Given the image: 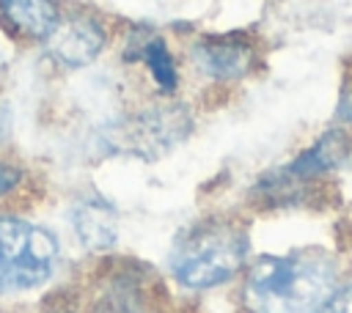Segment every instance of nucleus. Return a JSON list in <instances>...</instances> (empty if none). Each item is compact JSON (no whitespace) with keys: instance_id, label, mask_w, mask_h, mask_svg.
<instances>
[{"instance_id":"nucleus-4","label":"nucleus","mask_w":352,"mask_h":313,"mask_svg":"<svg viewBox=\"0 0 352 313\" xmlns=\"http://www.w3.org/2000/svg\"><path fill=\"white\" fill-rule=\"evenodd\" d=\"M190 126L192 124L187 113L176 107H157V110L140 113L138 118L126 124V132L121 135L126 146H121V151L140 154V156H157L160 151H168L173 143H179L190 132Z\"/></svg>"},{"instance_id":"nucleus-6","label":"nucleus","mask_w":352,"mask_h":313,"mask_svg":"<svg viewBox=\"0 0 352 313\" xmlns=\"http://www.w3.org/2000/svg\"><path fill=\"white\" fill-rule=\"evenodd\" d=\"M47 47L63 66H85L102 52L104 30L88 14H69L60 16L55 30L47 36Z\"/></svg>"},{"instance_id":"nucleus-3","label":"nucleus","mask_w":352,"mask_h":313,"mask_svg":"<svg viewBox=\"0 0 352 313\" xmlns=\"http://www.w3.org/2000/svg\"><path fill=\"white\" fill-rule=\"evenodd\" d=\"M58 258L55 236L19 217H0V291H28L50 280Z\"/></svg>"},{"instance_id":"nucleus-10","label":"nucleus","mask_w":352,"mask_h":313,"mask_svg":"<svg viewBox=\"0 0 352 313\" xmlns=\"http://www.w3.org/2000/svg\"><path fill=\"white\" fill-rule=\"evenodd\" d=\"M135 58L146 63L151 80L157 82V88H160L162 93L176 91V85H179L176 63H173V55H170V49L165 47V41H162L160 36H151V38H146L143 44H138V47H135Z\"/></svg>"},{"instance_id":"nucleus-11","label":"nucleus","mask_w":352,"mask_h":313,"mask_svg":"<svg viewBox=\"0 0 352 313\" xmlns=\"http://www.w3.org/2000/svg\"><path fill=\"white\" fill-rule=\"evenodd\" d=\"M96 313H143L138 283L129 275H113L96 299Z\"/></svg>"},{"instance_id":"nucleus-7","label":"nucleus","mask_w":352,"mask_h":313,"mask_svg":"<svg viewBox=\"0 0 352 313\" xmlns=\"http://www.w3.org/2000/svg\"><path fill=\"white\" fill-rule=\"evenodd\" d=\"M0 16L16 36L47 41L60 19V11L55 0H0Z\"/></svg>"},{"instance_id":"nucleus-1","label":"nucleus","mask_w":352,"mask_h":313,"mask_svg":"<svg viewBox=\"0 0 352 313\" xmlns=\"http://www.w3.org/2000/svg\"><path fill=\"white\" fill-rule=\"evenodd\" d=\"M333 294V269L314 253L258 258L245 277L253 313H319Z\"/></svg>"},{"instance_id":"nucleus-9","label":"nucleus","mask_w":352,"mask_h":313,"mask_svg":"<svg viewBox=\"0 0 352 313\" xmlns=\"http://www.w3.org/2000/svg\"><path fill=\"white\" fill-rule=\"evenodd\" d=\"M346 140H344V135H324L322 140H316L308 151H302L283 173L292 178V181H308V178H316V176H322V173H327L330 167H336L341 159H344V154H346Z\"/></svg>"},{"instance_id":"nucleus-13","label":"nucleus","mask_w":352,"mask_h":313,"mask_svg":"<svg viewBox=\"0 0 352 313\" xmlns=\"http://www.w3.org/2000/svg\"><path fill=\"white\" fill-rule=\"evenodd\" d=\"M22 184V170L6 159H0V198L11 195L16 187Z\"/></svg>"},{"instance_id":"nucleus-8","label":"nucleus","mask_w":352,"mask_h":313,"mask_svg":"<svg viewBox=\"0 0 352 313\" xmlns=\"http://www.w3.org/2000/svg\"><path fill=\"white\" fill-rule=\"evenodd\" d=\"M72 222H74V233L80 236V242L91 250H104L116 242L118 217H116L113 206L102 198L77 203L72 211Z\"/></svg>"},{"instance_id":"nucleus-5","label":"nucleus","mask_w":352,"mask_h":313,"mask_svg":"<svg viewBox=\"0 0 352 313\" xmlns=\"http://www.w3.org/2000/svg\"><path fill=\"white\" fill-rule=\"evenodd\" d=\"M195 66L214 77V80H236L245 77L256 60L253 41L242 33H223V36H204L192 47Z\"/></svg>"},{"instance_id":"nucleus-12","label":"nucleus","mask_w":352,"mask_h":313,"mask_svg":"<svg viewBox=\"0 0 352 313\" xmlns=\"http://www.w3.org/2000/svg\"><path fill=\"white\" fill-rule=\"evenodd\" d=\"M319 313H352V286H344L327 297Z\"/></svg>"},{"instance_id":"nucleus-14","label":"nucleus","mask_w":352,"mask_h":313,"mask_svg":"<svg viewBox=\"0 0 352 313\" xmlns=\"http://www.w3.org/2000/svg\"><path fill=\"white\" fill-rule=\"evenodd\" d=\"M341 118H346V121L352 124V93H349V96L341 102Z\"/></svg>"},{"instance_id":"nucleus-2","label":"nucleus","mask_w":352,"mask_h":313,"mask_svg":"<svg viewBox=\"0 0 352 313\" xmlns=\"http://www.w3.org/2000/svg\"><path fill=\"white\" fill-rule=\"evenodd\" d=\"M248 253L242 225L226 217H209L184 228L170 250V272L187 288H212L231 280Z\"/></svg>"}]
</instances>
